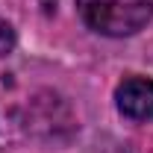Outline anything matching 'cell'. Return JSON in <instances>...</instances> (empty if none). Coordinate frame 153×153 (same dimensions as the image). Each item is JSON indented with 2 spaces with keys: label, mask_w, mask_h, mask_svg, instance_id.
I'll return each mask as SVG.
<instances>
[{
  "label": "cell",
  "mask_w": 153,
  "mask_h": 153,
  "mask_svg": "<svg viewBox=\"0 0 153 153\" xmlns=\"http://www.w3.org/2000/svg\"><path fill=\"white\" fill-rule=\"evenodd\" d=\"M82 21L100 36H133L153 18V0H76Z\"/></svg>",
  "instance_id": "1"
},
{
  "label": "cell",
  "mask_w": 153,
  "mask_h": 153,
  "mask_svg": "<svg viewBox=\"0 0 153 153\" xmlns=\"http://www.w3.org/2000/svg\"><path fill=\"white\" fill-rule=\"evenodd\" d=\"M15 50V30L6 18H0V56H9Z\"/></svg>",
  "instance_id": "3"
},
{
  "label": "cell",
  "mask_w": 153,
  "mask_h": 153,
  "mask_svg": "<svg viewBox=\"0 0 153 153\" xmlns=\"http://www.w3.org/2000/svg\"><path fill=\"white\" fill-rule=\"evenodd\" d=\"M121 115L133 121H150L153 118V79L147 76H130L115 91Z\"/></svg>",
  "instance_id": "2"
}]
</instances>
